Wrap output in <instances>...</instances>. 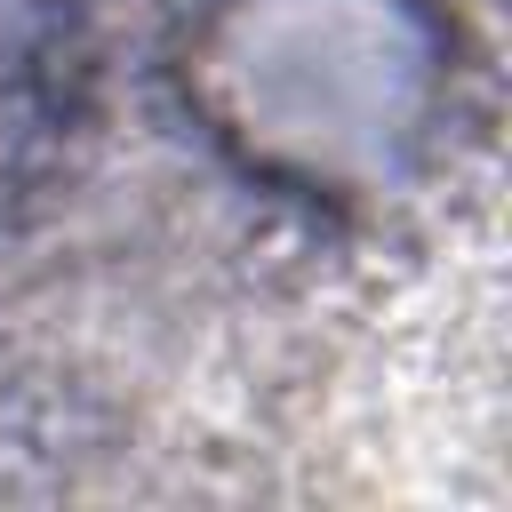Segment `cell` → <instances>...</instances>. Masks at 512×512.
Here are the masks:
<instances>
[{"label":"cell","mask_w":512,"mask_h":512,"mask_svg":"<svg viewBox=\"0 0 512 512\" xmlns=\"http://www.w3.org/2000/svg\"><path fill=\"white\" fill-rule=\"evenodd\" d=\"M80 16L72 0H0V200L40 176V160L80 120Z\"/></svg>","instance_id":"6da1fadb"}]
</instances>
